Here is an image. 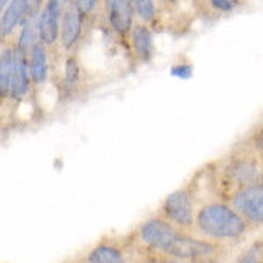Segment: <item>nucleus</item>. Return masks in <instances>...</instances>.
<instances>
[{
	"mask_svg": "<svg viewBox=\"0 0 263 263\" xmlns=\"http://www.w3.org/2000/svg\"><path fill=\"white\" fill-rule=\"evenodd\" d=\"M83 18L84 12L79 9L78 4L70 2L63 9L62 18V30H60V46L62 49L72 51L78 46L83 33Z\"/></svg>",
	"mask_w": 263,
	"mask_h": 263,
	"instance_id": "obj_8",
	"label": "nucleus"
},
{
	"mask_svg": "<svg viewBox=\"0 0 263 263\" xmlns=\"http://www.w3.org/2000/svg\"><path fill=\"white\" fill-rule=\"evenodd\" d=\"M81 79V69H79V62L74 57H67L65 65H63V83L67 88H76Z\"/></svg>",
	"mask_w": 263,
	"mask_h": 263,
	"instance_id": "obj_16",
	"label": "nucleus"
},
{
	"mask_svg": "<svg viewBox=\"0 0 263 263\" xmlns=\"http://www.w3.org/2000/svg\"><path fill=\"white\" fill-rule=\"evenodd\" d=\"M39 16H41V9L33 11L23 20V23L20 25V33H18V41H16V48H18L20 51H23V53H27V54H28V51L37 44V42H41Z\"/></svg>",
	"mask_w": 263,
	"mask_h": 263,
	"instance_id": "obj_12",
	"label": "nucleus"
},
{
	"mask_svg": "<svg viewBox=\"0 0 263 263\" xmlns=\"http://www.w3.org/2000/svg\"><path fill=\"white\" fill-rule=\"evenodd\" d=\"M30 67H28V57L27 53L20 51L14 46V65H12V76H11V93L9 97L12 100H21L27 97L32 84Z\"/></svg>",
	"mask_w": 263,
	"mask_h": 263,
	"instance_id": "obj_9",
	"label": "nucleus"
},
{
	"mask_svg": "<svg viewBox=\"0 0 263 263\" xmlns=\"http://www.w3.org/2000/svg\"><path fill=\"white\" fill-rule=\"evenodd\" d=\"M227 200L248 219L253 227H263V182L232 192Z\"/></svg>",
	"mask_w": 263,
	"mask_h": 263,
	"instance_id": "obj_6",
	"label": "nucleus"
},
{
	"mask_svg": "<svg viewBox=\"0 0 263 263\" xmlns=\"http://www.w3.org/2000/svg\"><path fill=\"white\" fill-rule=\"evenodd\" d=\"M253 147L256 153H263V128L256 132V135L253 137Z\"/></svg>",
	"mask_w": 263,
	"mask_h": 263,
	"instance_id": "obj_22",
	"label": "nucleus"
},
{
	"mask_svg": "<svg viewBox=\"0 0 263 263\" xmlns=\"http://www.w3.org/2000/svg\"><path fill=\"white\" fill-rule=\"evenodd\" d=\"M197 211V195L192 184L168 193L160 207V214L184 232H195Z\"/></svg>",
	"mask_w": 263,
	"mask_h": 263,
	"instance_id": "obj_3",
	"label": "nucleus"
},
{
	"mask_svg": "<svg viewBox=\"0 0 263 263\" xmlns=\"http://www.w3.org/2000/svg\"><path fill=\"white\" fill-rule=\"evenodd\" d=\"M65 4L62 0H46L41 7L39 16V30H41V42L44 46H54L60 41L62 30V18Z\"/></svg>",
	"mask_w": 263,
	"mask_h": 263,
	"instance_id": "obj_7",
	"label": "nucleus"
},
{
	"mask_svg": "<svg viewBox=\"0 0 263 263\" xmlns=\"http://www.w3.org/2000/svg\"><path fill=\"white\" fill-rule=\"evenodd\" d=\"M209 2L219 12H232L237 7V0H209Z\"/></svg>",
	"mask_w": 263,
	"mask_h": 263,
	"instance_id": "obj_20",
	"label": "nucleus"
},
{
	"mask_svg": "<svg viewBox=\"0 0 263 263\" xmlns=\"http://www.w3.org/2000/svg\"><path fill=\"white\" fill-rule=\"evenodd\" d=\"M184 230L177 228L162 214L151 216L137 224L128 242L137 254H156V256L171 258L179 244Z\"/></svg>",
	"mask_w": 263,
	"mask_h": 263,
	"instance_id": "obj_2",
	"label": "nucleus"
},
{
	"mask_svg": "<svg viewBox=\"0 0 263 263\" xmlns=\"http://www.w3.org/2000/svg\"><path fill=\"white\" fill-rule=\"evenodd\" d=\"M14 65V48H2L0 53V95L7 99L11 93V76Z\"/></svg>",
	"mask_w": 263,
	"mask_h": 263,
	"instance_id": "obj_15",
	"label": "nucleus"
},
{
	"mask_svg": "<svg viewBox=\"0 0 263 263\" xmlns=\"http://www.w3.org/2000/svg\"><path fill=\"white\" fill-rule=\"evenodd\" d=\"M160 2H171V0H160Z\"/></svg>",
	"mask_w": 263,
	"mask_h": 263,
	"instance_id": "obj_26",
	"label": "nucleus"
},
{
	"mask_svg": "<svg viewBox=\"0 0 263 263\" xmlns=\"http://www.w3.org/2000/svg\"><path fill=\"white\" fill-rule=\"evenodd\" d=\"M137 256L128 239H111L104 237L83 256L81 263H132Z\"/></svg>",
	"mask_w": 263,
	"mask_h": 263,
	"instance_id": "obj_5",
	"label": "nucleus"
},
{
	"mask_svg": "<svg viewBox=\"0 0 263 263\" xmlns=\"http://www.w3.org/2000/svg\"><path fill=\"white\" fill-rule=\"evenodd\" d=\"M28 67H30L32 81L35 84H42L49 76V65H48V46L42 42H37L33 48L28 51Z\"/></svg>",
	"mask_w": 263,
	"mask_h": 263,
	"instance_id": "obj_13",
	"label": "nucleus"
},
{
	"mask_svg": "<svg viewBox=\"0 0 263 263\" xmlns=\"http://www.w3.org/2000/svg\"><path fill=\"white\" fill-rule=\"evenodd\" d=\"M135 16L142 21V23H151L156 18V6L155 0H132Z\"/></svg>",
	"mask_w": 263,
	"mask_h": 263,
	"instance_id": "obj_18",
	"label": "nucleus"
},
{
	"mask_svg": "<svg viewBox=\"0 0 263 263\" xmlns=\"http://www.w3.org/2000/svg\"><path fill=\"white\" fill-rule=\"evenodd\" d=\"M107 12V20L111 28L120 35H126L132 32L134 28V6H132V0H118L114 2L109 9H105Z\"/></svg>",
	"mask_w": 263,
	"mask_h": 263,
	"instance_id": "obj_11",
	"label": "nucleus"
},
{
	"mask_svg": "<svg viewBox=\"0 0 263 263\" xmlns=\"http://www.w3.org/2000/svg\"><path fill=\"white\" fill-rule=\"evenodd\" d=\"M62 2H63V4H65V6H67V4H70V2H76V0H62Z\"/></svg>",
	"mask_w": 263,
	"mask_h": 263,
	"instance_id": "obj_25",
	"label": "nucleus"
},
{
	"mask_svg": "<svg viewBox=\"0 0 263 263\" xmlns=\"http://www.w3.org/2000/svg\"><path fill=\"white\" fill-rule=\"evenodd\" d=\"M33 11L37 9L32 6L30 0H12L9 6L2 11V16H0V37L2 39L9 37L23 23V20Z\"/></svg>",
	"mask_w": 263,
	"mask_h": 263,
	"instance_id": "obj_10",
	"label": "nucleus"
},
{
	"mask_svg": "<svg viewBox=\"0 0 263 263\" xmlns=\"http://www.w3.org/2000/svg\"><path fill=\"white\" fill-rule=\"evenodd\" d=\"M79 263H81V261H79Z\"/></svg>",
	"mask_w": 263,
	"mask_h": 263,
	"instance_id": "obj_28",
	"label": "nucleus"
},
{
	"mask_svg": "<svg viewBox=\"0 0 263 263\" xmlns=\"http://www.w3.org/2000/svg\"><path fill=\"white\" fill-rule=\"evenodd\" d=\"M67 263H69V261H67Z\"/></svg>",
	"mask_w": 263,
	"mask_h": 263,
	"instance_id": "obj_27",
	"label": "nucleus"
},
{
	"mask_svg": "<svg viewBox=\"0 0 263 263\" xmlns=\"http://www.w3.org/2000/svg\"><path fill=\"white\" fill-rule=\"evenodd\" d=\"M11 2H12V0H0V9L4 11V9H6L7 6H9Z\"/></svg>",
	"mask_w": 263,
	"mask_h": 263,
	"instance_id": "obj_24",
	"label": "nucleus"
},
{
	"mask_svg": "<svg viewBox=\"0 0 263 263\" xmlns=\"http://www.w3.org/2000/svg\"><path fill=\"white\" fill-rule=\"evenodd\" d=\"M233 263H263V239L249 244Z\"/></svg>",
	"mask_w": 263,
	"mask_h": 263,
	"instance_id": "obj_17",
	"label": "nucleus"
},
{
	"mask_svg": "<svg viewBox=\"0 0 263 263\" xmlns=\"http://www.w3.org/2000/svg\"><path fill=\"white\" fill-rule=\"evenodd\" d=\"M171 76L179 79H190L193 76V67L190 63H177L171 69Z\"/></svg>",
	"mask_w": 263,
	"mask_h": 263,
	"instance_id": "obj_19",
	"label": "nucleus"
},
{
	"mask_svg": "<svg viewBox=\"0 0 263 263\" xmlns=\"http://www.w3.org/2000/svg\"><path fill=\"white\" fill-rule=\"evenodd\" d=\"M163 261L165 263H198V261H190V260H177V258H168V256H163Z\"/></svg>",
	"mask_w": 263,
	"mask_h": 263,
	"instance_id": "obj_23",
	"label": "nucleus"
},
{
	"mask_svg": "<svg viewBox=\"0 0 263 263\" xmlns=\"http://www.w3.org/2000/svg\"><path fill=\"white\" fill-rule=\"evenodd\" d=\"M132 263H165L163 256H156V254H137L132 260Z\"/></svg>",
	"mask_w": 263,
	"mask_h": 263,
	"instance_id": "obj_21",
	"label": "nucleus"
},
{
	"mask_svg": "<svg viewBox=\"0 0 263 263\" xmlns=\"http://www.w3.org/2000/svg\"><path fill=\"white\" fill-rule=\"evenodd\" d=\"M130 42L135 57L142 62L151 60L153 57V35L146 25H134L130 32Z\"/></svg>",
	"mask_w": 263,
	"mask_h": 263,
	"instance_id": "obj_14",
	"label": "nucleus"
},
{
	"mask_svg": "<svg viewBox=\"0 0 263 263\" xmlns=\"http://www.w3.org/2000/svg\"><path fill=\"white\" fill-rule=\"evenodd\" d=\"M253 224L244 218L228 200L213 198L198 205L195 233L213 242L230 244L242 240Z\"/></svg>",
	"mask_w": 263,
	"mask_h": 263,
	"instance_id": "obj_1",
	"label": "nucleus"
},
{
	"mask_svg": "<svg viewBox=\"0 0 263 263\" xmlns=\"http://www.w3.org/2000/svg\"><path fill=\"white\" fill-rule=\"evenodd\" d=\"M221 179L228 186V195L239 188L263 182V163L254 155H233L223 165Z\"/></svg>",
	"mask_w": 263,
	"mask_h": 263,
	"instance_id": "obj_4",
	"label": "nucleus"
}]
</instances>
